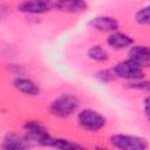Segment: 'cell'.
<instances>
[{
    "label": "cell",
    "mask_w": 150,
    "mask_h": 150,
    "mask_svg": "<svg viewBox=\"0 0 150 150\" xmlns=\"http://www.w3.org/2000/svg\"><path fill=\"white\" fill-rule=\"evenodd\" d=\"M80 100L70 93H63L56 96L49 104V114L57 118H67L77 111Z\"/></svg>",
    "instance_id": "obj_1"
},
{
    "label": "cell",
    "mask_w": 150,
    "mask_h": 150,
    "mask_svg": "<svg viewBox=\"0 0 150 150\" xmlns=\"http://www.w3.org/2000/svg\"><path fill=\"white\" fill-rule=\"evenodd\" d=\"M23 135L26 136V138L30 142L32 145L36 144V145H46L49 146L50 141H52V136L49 135L47 128L39 121H27L23 124Z\"/></svg>",
    "instance_id": "obj_2"
},
{
    "label": "cell",
    "mask_w": 150,
    "mask_h": 150,
    "mask_svg": "<svg viewBox=\"0 0 150 150\" xmlns=\"http://www.w3.org/2000/svg\"><path fill=\"white\" fill-rule=\"evenodd\" d=\"M109 143L121 150H145L149 146L146 138L128 134H115L109 137Z\"/></svg>",
    "instance_id": "obj_3"
},
{
    "label": "cell",
    "mask_w": 150,
    "mask_h": 150,
    "mask_svg": "<svg viewBox=\"0 0 150 150\" xmlns=\"http://www.w3.org/2000/svg\"><path fill=\"white\" fill-rule=\"evenodd\" d=\"M77 123L83 130H87L90 132H96V131L101 130L102 128H104L107 120L97 110L86 108V109H82L77 114Z\"/></svg>",
    "instance_id": "obj_4"
},
{
    "label": "cell",
    "mask_w": 150,
    "mask_h": 150,
    "mask_svg": "<svg viewBox=\"0 0 150 150\" xmlns=\"http://www.w3.org/2000/svg\"><path fill=\"white\" fill-rule=\"evenodd\" d=\"M116 77L120 79H124L128 81H136V80H141L144 76V71H143V67L137 64L136 62L131 61L130 59L120 61L118 63H116L112 68Z\"/></svg>",
    "instance_id": "obj_5"
},
{
    "label": "cell",
    "mask_w": 150,
    "mask_h": 150,
    "mask_svg": "<svg viewBox=\"0 0 150 150\" xmlns=\"http://www.w3.org/2000/svg\"><path fill=\"white\" fill-rule=\"evenodd\" d=\"M54 7L52 0H22L18 5V11L23 14H43Z\"/></svg>",
    "instance_id": "obj_6"
},
{
    "label": "cell",
    "mask_w": 150,
    "mask_h": 150,
    "mask_svg": "<svg viewBox=\"0 0 150 150\" xmlns=\"http://www.w3.org/2000/svg\"><path fill=\"white\" fill-rule=\"evenodd\" d=\"M29 146H32V144L25 135H19L13 131L7 132L1 142V148L5 150H21Z\"/></svg>",
    "instance_id": "obj_7"
},
{
    "label": "cell",
    "mask_w": 150,
    "mask_h": 150,
    "mask_svg": "<svg viewBox=\"0 0 150 150\" xmlns=\"http://www.w3.org/2000/svg\"><path fill=\"white\" fill-rule=\"evenodd\" d=\"M88 25L98 30V32H103V33H112L118 30V21L112 18V16H107V15H100V16H95L93 19H90V21L88 22Z\"/></svg>",
    "instance_id": "obj_8"
},
{
    "label": "cell",
    "mask_w": 150,
    "mask_h": 150,
    "mask_svg": "<svg viewBox=\"0 0 150 150\" xmlns=\"http://www.w3.org/2000/svg\"><path fill=\"white\" fill-rule=\"evenodd\" d=\"M13 86L16 90H19L20 93L27 96H38L41 93L40 86L28 77H21V76L15 77L13 80Z\"/></svg>",
    "instance_id": "obj_9"
},
{
    "label": "cell",
    "mask_w": 150,
    "mask_h": 150,
    "mask_svg": "<svg viewBox=\"0 0 150 150\" xmlns=\"http://www.w3.org/2000/svg\"><path fill=\"white\" fill-rule=\"evenodd\" d=\"M128 59L145 67L150 63V47L144 45H132L128 52Z\"/></svg>",
    "instance_id": "obj_10"
},
{
    "label": "cell",
    "mask_w": 150,
    "mask_h": 150,
    "mask_svg": "<svg viewBox=\"0 0 150 150\" xmlns=\"http://www.w3.org/2000/svg\"><path fill=\"white\" fill-rule=\"evenodd\" d=\"M107 45L109 47H111L112 49L121 50V49L131 47L134 45V39L125 33L116 30V32L109 33V35L107 38Z\"/></svg>",
    "instance_id": "obj_11"
},
{
    "label": "cell",
    "mask_w": 150,
    "mask_h": 150,
    "mask_svg": "<svg viewBox=\"0 0 150 150\" xmlns=\"http://www.w3.org/2000/svg\"><path fill=\"white\" fill-rule=\"evenodd\" d=\"M55 9L63 13H81L88 8L87 0H56Z\"/></svg>",
    "instance_id": "obj_12"
},
{
    "label": "cell",
    "mask_w": 150,
    "mask_h": 150,
    "mask_svg": "<svg viewBox=\"0 0 150 150\" xmlns=\"http://www.w3.org/2000/svg\"><path fill=\"white\" fill-rule=\"evenodd\" d=\"M87 55L90 60L96 62H105L109 59L108 52L100 45H93L91 47H89V49L87 50Z\"/></svg>",
    "instance_id": "obj_13"
},
{
    "label": "cell",
    "mask_w": 150,
    "mask_h": 150,
    "mask_svg": "<svg viewBox=\"0 0 150 150\" xmlns=\"http://www.w3.org/2000/svg\"><path fill=\"white\" fill-rule=\"evenodd\" d=\"M49 146L61 149V150H76V149H82V145L77 144L76 142L66 139V138H52Z\"/></svg>",
    "instance_id": "obj_14"
},
{
    "label": "cell",
    "mask_w": 150,
    "mask_h": 150,
    "mask_svg": "<svg viewBox=\"0 0 150 150\" xmlns=\"http://www.w3.org/2000/svg\"><path fill=\"white\" fill-rule=\"evenodd\" d=\"M135 21L142 26H150V4L143 6L135 13Z\"/></svg>",
    "instance_id": "obj_15"
},
{
    "label": "cell",
    "mask_w": 150,
    "mask_h": 150,
    "mask_svg": "<svg viewBox=\"0 0 150 150\" xmlns=\"http://www.w3.org/2000/svg\"><path fill=\"white\" fill-rule=\"evenodd\" d=\"M129 88L138 90V91H145V93L150 94V81H145L143 79L136 80V81H131L129 83Z\"/></svg>",
    "instance_id": "obj_16"
},
{
    "label": "cell",
    "mask_w": 150,
    "mask_h": 150,
    "mask_svg": "<svg viewBox=\"0 0 150 150\" xmlns=\"http://www.w3.org/2000/svg\"><path fill=\"white\" fill-rule=\"evenodd\" d=\"M96 77L101 82H109V81L114 80L116 77V75L112 69H103V70H100L98 73H96Z\"/></svg>",
    "instance_id": "obj_17"
},
{
    "label": "cell",
    "mask_w": 150,
    "mask_h": 150,
    "mask_svg": "<svg viewBox=\"0 0 150 150\" xmlns=\"http://www.w3.org/2000/svg\"><path fill=\"white\" fill-rule=\"evenodd\" d=\"M143 112L150 123V94L143 100Z\"/></svg>",
    "instance_id": "obj_18"
}]
</instances>
